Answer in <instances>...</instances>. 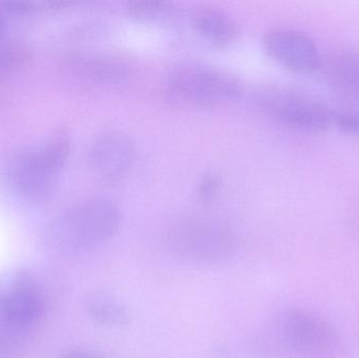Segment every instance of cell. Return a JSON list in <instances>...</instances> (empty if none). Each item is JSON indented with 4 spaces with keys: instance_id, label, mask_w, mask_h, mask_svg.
<instances>
[{
    "instance_id": "6da1fadb",
    "label": "cell",
    "mask_w": 359,
    "mask_h": 358,
    "mask_svg": "<svg viewBox=\"0 0 359 358\" xmlns=\"http://www.w3.org/2000/svg\"><path fill=\"white\" fill-rule=\"evenodd\" d=\"M120 224L117 204L109 198L93 197L53 219L42 230L41 244L55 256H81L109 241Z\"/></svg>"
},
{
    "instance_id": "7a4b0ae2",
    "label": "cell",
    "mask_w": 359,
    "mask_h": 358,
    "mask_svg": "<svg viewBox=\"0 0 359 358\" xmlns=\"http://www.w3.org/2000/svg\"><path fill=\"white\" fill-rule=\"evenodd\" d=\"M166 97L190 106H215L242 95L240 78L226 69L200 63H185L170 69L163 82Z\"/></svg>"
},
{
    "instance_id": "3957f363",
    "label": "cell",
    "mask_w": 359,
    "mask_h": 358,
    "mask_svg": "<svg viewBox=\"0 0 359 358\" xmlns=\"http://www.w3.org/2000/svg\"><path fill=\"white\" fill-rule=\"evenodd\" d=\"M69 153L67 141L56 139L14 156L6 167L8 184L25 201H44L54 191Z\"/></svg>"
},
{
    "instance_id": "277c9868",
    "label": "cell",
    "mask_w": 359,
    "mask_h": 358,
    "mask_svg": "<svg viewBox=\"0 0 359 358\" xmlns=\"http://www.w3.org/2000/svg\"><path fill=\"white\" fill-rule=\"evenodd\" d=\"M168 249L185 262L221 264L236 254L238 239L219 223L194 221L180 224L168 237Z\"/></svg>"
},
{
    "instance_id": "5b68a950",
    "label": "cell",
    "mask_w": 359,
    "mask_h": 358,
    "mask_svg": "<svg viewBox=\"0 0 359 358\" xmlns=\"http://www.w3.org/2000/svg\"><path fill=\"white\" fill-rule=\"evenodd\" d=\"M257 102L270 117L294 130L320 132L332 125V111L294 88L265 86L257 92Z\"/></svg>"
},
{
    "instance_id": "8992f818",
    "label": "cell",
    "mask_w": 359,
    "mask_h": 358,
    "mask_svg": "<svg viewBox=\"0 0 359 358\" xmlns=\"http://www.w3.org/2000/svg\"><path fill=\"white\" fill-rule=\"evenodd\" d=\"M43 311L41 290L27 269L15 268L0 275V323L14 331L27 329Z\"/></svg>"
},
{
    "instance_id": "52a82bcc",
    "label": "cell",
    "mask_w": 359,
    "mask_h": 358,
    "mask_svg": "<svg viewBox=\"0 0 359 358\" xmlns=\"http://www.w3.org/2000/svg\"><path fill=\"white\" fill-rule=\"evenodd\" d=\"M280 336L285 344L308 355H324L337 347L334 331L326 322L308 311L290 308L280 315Z\"/></svg>"
},
{
    "instance_id": "ba28073f",
    "label": "cell",
    "mask_w": 359,
    "mask_h": 358,
    "mask_svg": "<svg viewBox=\"0 0 359 358\" xmlns=\"http://www.w3.org/2000/svg\"><path fill=\"white\" fill-rule=\"evenodd\" d=\"M136 157L133 139L120 130L100 135L90 149L88 162L93 176L102 184H116L130 172Z\"/></svg>"
},
{
    "instance_id": "9c48e42d",
    "label": "cell",
    "mask_w": 359,
    "mask_h": 358,
    "mask_svg": "<svg viewBox=\"0 0 359 358\" xmlns=\"http://www.w3.org/2000/svg\"><path fill=\"white\" fill-rule=\"evenodd\" d=\"M264 48L271 58L283 67L299 74L320 71L322 56L314 40L307 34L293 29H271L263 39Z\"/></svg>"
},
{
    "instance_id": "30bf717a",
    "label": "cell",
    "mask_w": 359,
    "mask_h": 358,
    "mask_svg": "<svg viewBox=\"0 0 359 358\" xmlns=\"http://www.w3.org/2000/svg\"><path fill=\"white\" fill-rule=\"evenodd\" d=\"M320 71L339 94L359 98V53L343 50L323 59Z\"/></svg>"
},
{
    "instance_id": "8fae6325",
    "label": "cell",
    "mask_w": 359,
    "mask_h": 358,
    "mask_svg": "<svg viewBox=\"0 0 359 358\" xmlns=\"http://www.w3.org/2000/svg\"><path fill=\"white\" fill-rule=\"evenodd\" d=\"M75 67L80 75L97 85L116 88L128 81V65L121 59L107 55H88L76 59Z\"/></svg>"
},
{
    "instance_id": "7c38bea8",
    "label": "cell",
    "mask_w": 359,
    "mask_h": 358,
    "mask_svg": "<svg viewBox=\"0 0 359 358\" xmlns=\"http://www.w3.org/2000/svg\"><path fill=\"white\" fill-rule=\"evenodd\" d=\"M192 25L198 35L219 48L230 46L240 34L233 17L219 8H198L192 15Z\"/></svg>"
},
{
    "instance_id": "4fadbf2b",
    "label": "cell",
    "mask_w": 359,
    "mask_h": 358,
    "mask_svg": "<svg viewBox=\"0 0 359 358\" xmlns=\"http://www.w3.org/2000/svg\"><path fill=\"white\" fill-rule=\"evenodd\" d=\"M84 307L90 319L103 327L123 328L130 323V313L126 305L109 292H90L84 298Z\"/></svg>"
},
{
    "instance_id": "5bb4252c",
    "label": "cell",
    "mask_w": 359,
    "mask_h": 358,
    "mask_svg": "<svg viewBox=\"0 0 359 358\" xmlns=\"http://www.w3.org/2000/svg\"><path fill=\"white\" fill-rule=\"evenodd\" d=\"M126 12L132 18L144 22H168L176 16L177 8L172 2L142 0L128 2Z\"/></svg>"
},
{
    "instance_id": "9a60e30c",
    "label": "cell",
    "mask_w": 359,
    "mask_h": 358,
    "mask_svg": "<svg viewBox=\"0 0 359 358\" xmlns=\"http://www.w3.org/2000/svg\"><path fill=\"white\" fill-rule=\"evenodd\" d=\"M332 124L346 134L359 135V111H333Z\"/></svg>"
},
{
    "instance_id": "2e32d148",
    "label": "cell",
    "mask_w": 359,
    "mask_h": 358,
    "mask_svg": "<svg viewBox=\"0 0 359 358\" xmlns=\"http://www.w3.org/2000/svg\"><path fill=\"white\" fill-rule=\"evenodd\" d=\"M222 187V180L215 174H206L198 183V195L203 201L212 199Z\"/></svg>"
},
{
    "instance_id": "e0dca14e",
    "label": "cell",
    "mask_w": 359,
    "mask_h": 358,
    "mask_svg": "<svg viewBox=\"0 0 359 358\" xmlns=\"http://www.w3.org/2000/svg\"><path fill=\"white\" fill-rule=\"evenodd\" d=\"M61 358H97L92 353L82 349H69L61 354Z\"/></svg>"
},
{
    "instance_id": "ac0fdd59",
    "label": "cell",
    "mask_w": 359,
    "mask_h": 358,
    "mask_svg": "<svg viewBox=\"0 0 359 358\" xmlns=\"http://www.w3.org/2000/svg\"><path fill=\"white\" fill-rule=\"evenodd\" d=\"M4 29H6V20H4V16L0 14V38L4 35Z\"/></svg>"
}]
</instances>
